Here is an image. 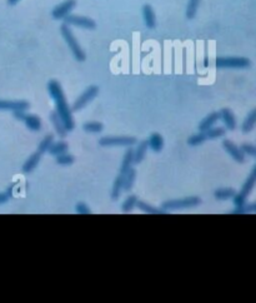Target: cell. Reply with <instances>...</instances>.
I'll return each instance as SVG.
<instances>
[{
	"label": "cell",
	"mask_w": 256,
	"mask_h": 303,
	"mask_svg": "<svg viewBox=\"0 0 256 303\" xmlns=\"http://www.w3.org/2000/svg\"><path fill=\"white\" fill-rule=\"evenodd\" d=\"M48 91H49L50 96H51L52 100H54V104H55L56 108L55 112L59 114L61 121H63L66 130H68V132H72L75 127V123L74 119H73L72 109H70L69 104L66 102L60 83H59L58 80L54 79L50 80V82L48 83Z\"/></svg>",
	"instance_id": "6da1fadb"
},
{
	"label": "cell",
	"mask_w": 256,
	"mask_h": 303,
	"mask_svg": "<svg viewBox=\"0 0 256 303\" xmlns=\"http://www.w3.org/2000/svg\"><path fill=\"white\" fill-rule=\"evenodd\" d=\"M60 33H61V35H63L65 43L68 44V47H69L70 52H72L73 55H74V58L77 59V61H85L86 59L85 53H84V50L81 49L80 44L77 43V38H75L74 34H73V31L69 28V25L64 23V24L60 27Z\"/></svg>",
	"instance_id": "7a4b0ae2"
},
{
	"label": "cell",
	"mask_w": 256,
	"mask_h": 303,
	"mask_svg": "<svg viewBox=\"0 0 256 303\" xmlns=\"http://www.w3.org/2000/svg\"><path fill=\"white\" fill-rule=\"evenodd\" d=\"M255 184H256V163H255V165H254L253 171L250 172V174H249L248 179H246L245 183H244V185H242L241 190H240L239 193H236L234 198H232V199H234L235 207H244V206H245L246 199H248V197H249V194L251 193V190L254 189Z\"/></svg>",
	"instance_id": "3957f363"
},
{
	"label": "cell",
	"mask_w": 256,
	"mask_h": 303,
	"mask_svg": "<svg viewBox=\"0 0 256 303\" xmlns=\"http://www.w3.org/2000/svg\"><path fill=\"white\" fill-rule=\"evenodd\" d=\"M201 203V199L199 197H187L181 199H171L166 201L161 204V210L164 211H181L189 210V208H195Z\"/></svg>",
	"instance_id": "277c9868"
},
{
	"label": "cell",
	"mask_w": 256,
	"mask_h": 303,
	"mask_svg": "<svg viewBox=\"0 0 256 303\" xmlns=\"http://www.w3.org/2000/svg\"><path fill=\"white\" fill-rule=\"evenodd\" d=\"M250 61L242 57H220L216 58L215 65L219 69H245L250 66Z\"/></svg>",
	"instance_id": "5b68a950"
},
{
	"label": "cell",
	"mask_w": 256,
	"mask_h": 303,
	"mask_svg": "<svg viewBox=\"0 0 256 303\" xmlns=\"http://www.w3.org/2000/svg\"><path fill=\"white\" fill-rule=\"evenodd\" d=\"M138 143L134 137H102L99 139L102 147H131Z\"/></svg>",
	"instance_id": "8992f818"
},
{
	"label": "cell",
	"mask_w": 256,
	"mask_h": 303,
	"mask_svg": "<svg viewBox=\"0 0 256 303\" xmlns=\"http://www.w3.org/2000/svg\"><path fill=\"white\" fill-rule=\"evenodd\" d=\"M98 94H99V88H98L97 86H90L88 89H85V91H84L77 100H75V103L73 104L72 110H74V112L81 110L83 108H85L91 100L95 99Z\"/></svg>",
	"instance_id": "52a82bcc"
},
{
	"label": "cell",
	"mask_w": 256,
	"mask_h": 303,
	"mask_svg": "<svg viewBox=\"0 0 256 303\" xmlns=\"http://www.w3.org/2000/svg\"><path fill=\"white\" fill-rule=\"evenodd\" d=\"M63 20L65 24L83 28V29H88V30H93V29L97 28V23L88 17H80V15H72V14H69V15L64 18Z\"/></svg>",
	"instance_id": "ba28073f"
},
{
	"label": "cell",
	"mask_w": 256,
	"mask_h": 303,
	"mask_svg": "<svg viewBox=\"0 0 256 303\" xmlns=\"http://www.w3.org/2000/svg\"><path fill=\"white\" fill-rule=\"evenodd\" d=\"M75 5H77V0H65V1H63V3L52 9L51 17L55 20L64 19V18H66L72 13Z\"/></svg>",
	"instance_id": "9c48e42d"
},
{
	"label": "cell",
	"mask_w": 256,
	"mask_h": 303,
	"mask_svg": "<svg viewBox=\"0 0 256 303\" xmlns=\"http://www.w3.org/2000/svg\"><path fill=\"white\" fill-rule=\"evenodd\" d=\"M30 108V104L25 100H5L0 99V110L5 112H26Z\"/></svg>",
	"instance_id": "30bf717a"
},
{
	"label": "cell",
	"mask_w": 256,
	"mask_h": 303,
	"mask_svg": "<svg viewBox=\"0 0 256 303\" xmlns=\"http://www.w3.org/2000/svg\"><path fill=\"white\" fill-rule=\"evenodd\" d=\"M223 147H224V149L226 151V153H228V154L230 155V157H231L232 159L235 160V162H237V163L245 162V154L242 153L241 149H240V147H237L236 144L232 143L231 141L225 139V141L223 142Z\"/></svg>",
	"instance_id": "8fae6325"
},
{
	"label": "cell",
	"mask_w": 256,
	"mask_h": 303,
	"mask_svg": "<svg viewBox=\"0 0 256 303\" xmlns=\"http://www.w3.org/2000/svg\"><path fill=\"white\" fill-rule=\"evenodd\" d=\"M220 121H223L224 125L228 130H234L236 128V119H235L234 113L229 108H224L220 112Z\"/></svg>",
	"instance_id": "7c38bea8"
},
{
	"label": "cell",
	"mask_w": 256,
	"mask_h": 303,
	"mask_svg": "<svg viewBox=\"0 0 256 303\" xmlns=\"http://www.w3.org/2000/svg\"><path fill=\"white\" fill-rule=\"evenodd\" d=\"M218 121H220V113L219 112H212L209 116L205 117L203 121L199 124V130L200 132H206L207 129H210L211 127H214V124Z\"/></svg>",
	"instance_id": "4fadbf2b"
},
{
	"label": "cell",
	"mask_w": 256,
	"mask_h": 303,
	"mask_svg": "<svg viewBox=\"0 0 256 303\" xmlns=\"http://www.w3.org/2000/svg\"><path fill=\"white\" fill-rule=\"evenodd\" d=\"M22 121H24L26 128H28L29 130H31V132H39V130L42 129V121H40L39 117L34 116V114L25 113Z\"/></svg>",
	"instance_id": "5bb4252c"
},
{
	"label": "cell",
	"mask_w": 256,
	"mask_h": 303,
	"mask_svg": "<svg viewBox=\"0 0 256 303\" xmlns=\"http://www.w3.org/2000/svg\"><path fill=\"white\" fill-rule=\"evenodd\" d=\"M143 17H144V22H145V25L149 29H154L156 27V17H155V13L153 10L152 5L149 4H145L143 6Z\"/></svg>",
	"instance_id": "9a60e30c"
},
{
	"label": "cell",
	"mask_w": 256,
	"mask_h": 303,
	"mask_svg": "<svg viewBox=\"0 0 256 303\" xmlns=\"http://www.w3.org/2000/svg\"><path fill=\"white\" fill-rule=\"evenodd\" d=\"M50 121H51L52 125L55 128V132L58 133L59 137L65 138L66 134H68V130H66L63 121H61L60 117H59V114L56 113V112H51V113H50Z\"/></svg>",
	"instance_id": "2e32d148"
},
{
	"label": "cell",
	"mask_w": 256,
	"mask_h": 303,
	"mask_svg": "<svg viewBox=\"0 0 256 303\" xmlns=\"http://www.w3.org/2000/svg\"><path fill=\"white\" fill-rule=\"evenodd\" d=\"M148 143H149V148L152 149L153 152L159 153V152H161V149H163L164 147V139L163 137H161V134H159V133H153L149 137V139H148Z\"/></svg>",
	"instance_id": "e0dca14e"
},
{
	"label": "cell",
	"mask_w": 256,
	"mask_h": 303,
	"mask_svg": "<svg viewBox=\"0 0 256 303\" xmlns=\"http://www.w3.org/2000/svg\"><path fill=\"white\" fill-rule=\"evenodd\" d=\"M40 158H42V154L38 153V152L31 154L30 157L26 159V162L24 163V165H23V172H24V173H31V172L38 167L39 162H40Z\"/></svg>",
	"instance_id": "ac0fdd59"
},
{
	"label": "cell",
	"mask_w": 256,
	"mask_h": 303,
	"mask_svg": "<svg viewBox=\"0 0 256 303\" xmlns=\"http://www.w3.org/2000/svg\"><path fill=\"white\" fill-rule=\"evenodd\" d=\"M255 125H256V108L251 110L250 113L246 116V118L244 119V121H242L241 124V130L244 133H250L251 130L255 128Z\"/></svg>",
	"instance_id": "d6986e66"
},
{
	"label": "cell",
	"mask_w": 256,
	"mask_h": 303,
	"mask_svg": "<svg viewBox=\"0 0 256 303\" xmlns=\"http://www.w3.org/2000/svg\"><path fill=\"white\" fill-rule=\"evenodd\" d=\"M148 148H149L148 141H143L138 144L136 149H134V163H135V164H139V163L143 162V159L145 158L146 152H148Z\"/></svg>",
	"instance_id": "ffe728a7"
},
{
	"label": "cell",
	"mask_w": 256,
	"mask_h": 303,
	"mask_svg": "<svg viewBox=\"0 0 256 303\" xmlns=\"http://www.w3.org/2000/svg\"><path fill=\"white\" fill-rule=\"evenodd\" d=\"M132 163H134V149H128V151L125 152L123 162H121L120 174L127 173V172L131 168Z\"/></svg>",
	"instance_id": "44dd1931"
},
{
	"label": "cell",
	"mask_w": 256,
	"mask_h": 303,
	"mask_svg": "<svg viewBox=\"0 0 256 303\" xmlns=\"http://www.w3.org/2000/svg\"><path fill=\"white\" fill-rule=\"evenodd\" d=\"M236 194V190L232 188H219L214 192V197L218 201H228V199H232Z\"/></svg>",
	"instance_id": "7402d4cb"
},
{
	"label": "cell",
	"mask_w": 256,
	"mask_h": 303,
	"mask_svg": "<svg viewBox=\"0 0 256 303\" xmlns=\"http://www.w3.org/2000/svg\"><path fill=\"white\" fill-rule=\"evenodd\" d=\"M135 178H136V171L134 168H130L127 173L124 174V183H123V190L125 192H129L131 190L132 185L135 183Z\"/></svg>",
	"instance_id": "603a6c76"
},
{
	"label": "cell",
	"mask_w": 256,
	"mask_h": 303,
	"mask_svg": "<svg viewBox=\"0 0 256 303\" xmlns=\"http://www.w3.org/2000/svg\"><path fill=\"white\" fill-rule=\"evenodd\" d=\"M68 143L64 141H59L56 142V143H52L51 147L49 148V151H48V153L51 155H54V157H56V155H60L63 154V153H66L68 152Z\"/></svg>",
	"instance_id": "cb8c5ba5"
},
{
	"label": "cell",
	"mask_w": 256,
	"mask_h": 303,
	"mask_svg": "<svg viewBox=\"0 0 256 303\" xmlns=\"http://www.w3.org/2000/svg\"><path fill=\"white\" fill-rule=\"evenodd\" d=\"M123 183H124V174L119 173L113 184V189H111V199L113 201H116L120 197V193L123 190Z\"/></svg>",
	"instance_id": "d4e9b609"
},
{
	"label": "cell",
	"mask_w": 256,
	"mask_h": 303,
	"mask_svg": "<svg viewBox=\"0 0 256 303\" xmlns=\"http://www.w3.org/2000/svg\"><path fill=\"white\" fill-rule=\"evenodd\" d=\"M136 207H138L141 212L149 213V214H165L166 213V211L157 210V208H154V207H152L150 204L145 203V202H143V201L136 202Z\"/></svg>",
	"instance_id": "484cf974"
},
{
	"label": "cell",
	"mask_w": 256,
	"mask_h": 303,
	"mask_svg": "<svg viewBox=\"0 0 256 303\" xmlns=\"http://www.w3.org/2000/svg\"><path fill=\"white\" fill-rule=\"evenodd\" d=\"M54 143V135L52 134H48L43 138V141L40 142L38 147V153L40 154H44V153H48L49 148L51 147V144Z\"/></svg>",
	"instance_id": "4316f807"
},
{
	"label": "cell",
	"mask_w": 256,
	"mask_h": 303,
	"mask_svg": "<svg viewBox=\"0 0 256 303\" xmlns=\"http://www.w3.org/2000/svg\"><path fill=\"white\" fill-rule=\"evenodd\" d=\"M205 141H207L206 133L199 132V133H196V134L191 135V137L187 139V144L191 147H198V146H200V144L204 143Z\"/></svg>",
	"instance_id": "83f0119b"
},
{
	"label": "cell",
	"mask_w": 256,
	"mask_h": 303,
	"mask_svg": "<svg viewBox=\"0 0 256 303\" xmlns=\"http://www.w3.org/2000/svg\"><path fill=\"white\" fill-rule=\"evenodd\" d=\"M200 0H189L186 5V18L187 19H194L198 13Z\"/></svg>",
	"instance_id": "f1b7e54d"
},
{
	"label": "cell",
	"mask_w": 256,
	"mask_h": 303,
	"mask_svg": "<svg viewBox=\"0 0 256 303\" xmlns=\"http://www.w3.org/2000/svg\"><path fill=\"white\" fill-rule=\"evenodd\" d=\"M206 138L210 141H214V139H219V138L224 137L225 135V129L221 127H211L210 129H207L206 132Z\"/></svg>",
	"instance_id": "f546056e"
},
{
	"label": "cell",
	"mask_w": 256,
	"mask_h": 303,
	"mask_svg": "<svg viewBox=\"0 0 256 303\" xmlns=\"http://www.w3.org/2000/svg\"><path fill=\"white\" fill-rule=\"evenodd\" d=\"M83 129L88 133H100L104 129V125L100 121H88L84 123Z\"/></svg>",
	"instance_id": "4dcf8cb0"
},
{
	"label": "cell",
	"mask_w": 256,
	"mask_h": 303,
	"mask_svg": "<svg viewBox=\"0 0 256 303\" xmlns=\"http://www.w3.org/2000/svg\"><path fill=\"white\" fill-rule=\"evenodd\" d=\"M136 202H138V197L136 196H129L127 199L124 201L123 206H121V210L124 213H129L131 212L134 208L136 207Z\"/></svg>",
	"instance_id": "1f68e13d"
},
{
	"label": "cell",
	"mask_w": 256,
	"mask_h": 303,
	"mask_svg": "<svg viewBox=\"0 0 256 303\" xmlns=\"http://www.w3.org/2000/svg\"><path fill=\"white\" fill-rule=\"evenodd\" d=\"M56 163L60 165H70L74 163V157L68 153H63L60 155H56Z\"/></svg>",
	"instance_id": "d6a6232c"
},
{
	"label": "cell",
	"mask_w": 256,
	"mask_h": 303,
	"mask_svg": "<svg viewBox=\"0 0 256 303\" xmlns=\"http://www.w3.org/2000/svg\"><path fill=\"white\" fill-rule=\"evenodd\" d=\"M240 149H241V152L245 155L256 158V147L253 146V144H249V143L242 144V146L240 147Z\"/></svg>",
	"instance_id": "836d02e7"
},
{
	"label": "cell",
	"mask_w": 256,
	"mask_h": 303,
	"mask_svg": "<svg viewBox=\"0 0 256 303\" xmlns=\"http://www.w3.org/2000/svg\"><path fill=\"white\" fill-rule=\"evenodd\" d=\"M75 211H77V213H79V214H90V213H91L89 206H88V204L84 203V202H80V203H77V207H75Z\"/></svg>",
	"instance_id": "e575fe53"
},
{
	"label": "cell",
	"mask_w": 256,
	"mask_h": 303,
	"mask_svg": "<svg viewBox=\"0 0 256 303\" xmlns=\"http://www.w3.org/2000/svg\"><path fill=\"white\" fill-rule=\"evenodd\" d=\"M9 198H10V194H9L8 192H5V193H0V204L6 203V202L9 201Z\"/></svg>",
	"instance_id": "d590c367"
},
{
	"label": "cell",
	"mask_w": 256,
	"mask_h": 303,
	"mask_svg": "<svg viewBox=\"0 0 256 303\" xmlns=\"http://www.w3.org/2000/svg\"><path fill=\"white\" fill-rule=\"evenodd\" d=\"M245 212L246 213H249V212H255L256 213V202H255V203L249 204V206H245Z\"/></svg>",
	"instance_id": "8d00e7d4"
},
{
	"label": "cell",
	"mask_w": 256,
	"mask_h": 303,
	"mask_svg": "<svg viewBox=\"0 0 256 303\" xmlns=\"http://www.w3.org/2000/svg\"><path fill=\"white\" fill-rule=\"evenodd\" d=\"M19 1H20V0H8V4H9V5H17Z\"/></svg>",
	"instance_id": "74e56055"
}]
</instances>
